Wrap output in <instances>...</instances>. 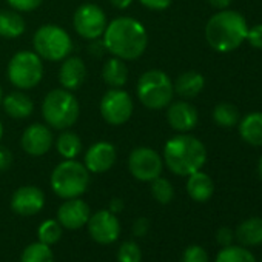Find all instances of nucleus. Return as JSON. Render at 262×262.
Listing matches in <instances>:
<instances>
[{
  "mask_svg": "<svg viewBox=\"0 0 262 262\" xmlns=\"http://www.w3.org/2000/svg\"><path fill=\"white\" fill-rule=\"evenodd\" d=\"M108 25L105 11L96 4H82L73 14V28L79 37L91 42L102 39Z\"/></svg>",
  "mask_w": 262,
  "mask_h": 262,
  "instance_id": "9d476101",
  "label": "nucleus"
},
{
  "mask_svg": "<svg viewBox=\"0 0 262 262\" xmlns=\"http://www.w3.org/2000/svg\"><path fill=\"white\" fill-rule=\"evenodd\" d=\"M150 184H151V187H150L151 188V196L155 198L156 202H159L162 205H167V204H170L173 201L174 188H173V184L168 179L159 176L155 181H151Z\"/></svg>",
  "mask_w": 262,
  "mask_h": 262,
  "instance_id": "7c9ffc66",
  "label": "nucleus"
},
{
  "mask_svg": "<svg viewBox=\"0 0 262 262\" xmlns=\"http://www.w3.org/2000/svg\"><path fill=\"white\" fill-rule=\"evenodd\" d=\"M216 241L219 245L222 247H227V245H231L233 241H234V231L228 227H221L216 233Z\"/></svg>",
  "mask_w": 262,
  "mask_h": 262,
  "instance_id": "4c0bfd02",
  "label": "nucleus"
},
{
  "mask_svg": "<svg viewBox=\"0 0 262 262\" xmlns=\"http://www.w3.org/2000/svg\"><path fill=\"white\" fill-rule=\"evenodd\" d=\"M43 60L34 53L28 50L17 51L8 62L7 76L10 83L22 91H28L36 88L43 79Z\"/></svg>",
  "mask_w": 262,
  "mask_h": 262,
  "instance_id": "6e6552de",
  "label": "nucleus"
},
{
  "mask_svg": "<svg viewBox=\"0 0 262 262\" xmlns=\"http://www.w3.org/2000/svg\"><path fill=\"white\" fill-rule=\"evenodd\" d=\"M117 159V151L116 147L111 142L100 141L93 144L83 156V165L90 173L94 174H102L106 173L113 168Z\"/></svg>",
  "mask_w": 262,
  "mask_h": 262,
  "instance_id": "dca6fc26",
  "label": "nucleus"
},
{
  "mask_svg": "<svg viewBox=\"0 0 262 262\" xmlns=\"http://www.w3.org/2000/svg\"><path fill=\"white\" fill-rule=\"evenodd\" d=\"M117 262H142V250L138 242H122L117 248Z\"/></svg>",
  "mask_w": 262,
  "mask_h": 262,
  "instance_id": "2f4dec72",
  "label": "nucleus"
},
{
  "mask_svg": "<svg viewBox=\"0 0 262 262\" xmlns=\"http://www.w3.org/2000/svg\"><path fill=\"white\" fill-rule=\"evenodd\" d=\"M59 83L68 91H77L86 79V65L79 56H68L59 68Z\"/></svg>",
  "mask_w": 262,
  "mask_h": 262,
  "instance_id": "a211bd4d",
  "label": "nucleus"
},
{
  "mask_svg": "<svg viewBox=\"0 0 262 262\" xmlns=\"http://www.w3.org/2000/svg\"><path fill=\"white\" fill-rule=\"evenodd\" d=\"M106 53L125 62L138 60L148 48V33L135 17L120 16L108 22L102 36Z\"/></svg>",
  "mask_w": 262,
  "mask_h": 262,
  "instance_id": "f257e3e1",
  "label": "nucleus"
},
{
  "mask_svg": "<svg viewBox=\"0 0 262 262\" xmlns=\"http://www.w3.org/2000/svg\"><path fill=\"white\" fill-rule=\"evenodd\" d=\"M245 40H248V43L253 48L262 50V25H256L253 28H250L247 31V37Z\"/></svg>",
  "mask_w": 262,
  "mask_h": 262,
  "instance_id": "f704fd0d",
  "label": "nucleus"
},
{
  "mask_svg": "<svg viewBox=\"0 0 262 262\" xmlns=\"http://www.w3.org/2000/svg\"><path fill=\"white\" fill-rule=\"evenodd\" d=\"M234 239L244 247L262 245V217H248L234 230Z\"/></svg>",
  "mask_w": 262,
  "mask_h": 262,
  "instance_id": "412c9836",
  "label": "nucleus"
},
{
  "mask_svg": "<svg viewBox=\"0 0 262 262\" xmlns=\"http://www.w3.org/2000/svg\"><path fill=\"white\" fill-rule=\"evenodd\" d=\"M139 2L147 10H151V11H164V10L170 8L173 0H139Z\"/></svg>",
  "mask_w": 262,
  "mask_h": 262,
  "instance_id": "58836bf2",
  "label": "nucleus"
},
{
  "mask_svg": "<svg viewBox=\"0 0 262 262\" xmlns=\"http://www.w3.org/2000/svg\"><path fill=\"white\" fill-rule=\"evenodd\" d=\"M27 30V22L24 16L14 10L0 11V37L4 39H17L24 36Z\"/></svg>",
  "mask_w": 262,
  "mask_h": 262,
  "instance_id": "5701e85b",
  "label": "nucleus"
},
{
  "mask_svg": "<svg viewBox=\"0 0 262 262\" xmlns=\"http://www.w3.org/2000/svg\"><path fill=\"white\" fill-rule=\"evenodd\" d=\"M247 22L236 11H221L214 14L205 27V39L217 53H230L241 47L247 37Z\"/></svg>",
  "mask_w": 262,
  "mask_h": 262,
  "instance_id": "7ed1b4c3",
  "label": "nucleus"
},
{
  "mask_svg": "<svg viewBox=\"0 0 262 262\" xmlns=\"http://www.w3.org/2000/svg\"><path fill=\"white\" fill-rule=\"evenodd\" d=\"M0 105L4 106V111L10 117L17 119V120L28 119L34 113L33 99L22 90H16V91H11L10 94L4 96L2 103Z\"/></svg>",
  "mask_w": 262,
  "mask_h": 262,
  "instance_id": "6ab92c4d",
  "label": "nucleus"
},
{
  "mask_svg": "<svg viewBox=\"0 0 262 262\" xmlns=\"http://www.w3.org/2000/svg\"><path fill=\"white\" fill-rule=\"evenodd\" d=\"M42 116L51 129H70L80 116V105L73 91L54 88L42 100Z\"/></svg>",
  "mask_w": 262,
  "mask_h": 262,
  "instance_id": "20e7f679",
  "label": "nucleus"
},
{
  "mask_svg": "<svg viewBox=\"0 0 262 262\" xmlns=\"http://www.w3.org/2000/svg\"><path fill=\"white\" fill-rule=\"evenodd\" d=\"M102 79L110 88H123L128 82L126 62L111 56L102 67Z\"/></svg>",
  "mask_w": 262,
  "mask_h": 262,
  "instance_id": "4be33fe9",
  "label": "nucleus"
},
{
  "mask_svg": "<svg viewBox=\"0 0 262 262\" xmlns=\"http://www.w3.org/2000/svg\"><path fill=\"white\" fill-rule=\"evenodd\" d=\"M257 174H259V178L262 179V156H260V159H259V162H257Z\"/></svg>",
  "mask_w": 262,
  "mask_h": 262,
  "instance_id": "37998d69",
  "label": "nucleus"
},
{
  "mask_svg": "<svg viewBox=\"0 0 262 262\" xmlns=\"http://www.w3.org/2000/svg\"><path fill=\"white\" fill-rule=\"evenodd\" d=\"M167 120L173 129L179 131V133H188L198 125L199 116L198 110L191 103L185 100H176L168 105Z\"/></svg>",
  "mask_w": 262,
  "mask_h": 262,
  "instance_id": "f3484780",
  "label": "nucleus"
},
{
  "mask_svg": "<svg viewBox=\"0 0 262 262\" xmlns=\"http://www.w3.org/2000/svg\"><path fill=\"white\" fill-rule=\"evenodd\" d=\"M102 119L113 126L126 123L135 113V100L122 88H110L99 103Z\"/></svg>",
  "mask_w": 262,
  "mask_h": 262,
  "instance_id": "1a4fd4ad",
  "label": "nucleus"
},
{
  "mask_svg": "<svg viewBox=\"0 0 262 262\" xmlns=\"http://www.w3.org/2000/svg\"><path fill=\"white\" fill-rule=\"evenodd\" d=\"M13 162H14V156H13L11 150L8 147L0 145V173L10 170Z\"/></svg>",
  "mask_w": 262,
  "mask_h": 262,
  "instance_id": "c9c22d12",
  "label": "nucleus"
},
{
  "mask_svg": "<svg viewBox=\"0 0 262 262\" xmlns=\"http://www.w3.org/2000/svg\"><path fill=\"white\" fill-rule=\"evenodd\" d=\"M207 2H208L211 7L217 8V10H225V8L230 5L231 0H207Z\"/></svg>",
  "mask_w": 262,
  "mask_h": 262,
  "instance_id": "79ce46f5",
  "label": "nucleus"
},
{
  "mask_svg": "<svg viewBox=\"0 0 262 262\" xmlns=\"http://www.w3.org/2000/svg\"><path fill=\"white\" fill-rule=\"evenodd\" d=\"M62 234H63V227L59 224L57 219H47L37 228L39 241L50 245V247L57 244L62 239Z\"/></svg>",
  "mask_w": 262,
  "mask_h": 262,
  "instance_id": "c756f323",
  "label": "nucleus"
},
{
  "mask_svg": "<svg viewBox=\"0 0 262 262\" xmlns=\"http://www.w3.org/2000/svg\"><path fill=\"white\" fill-rule=\"evenodd\" d=\"M164 165L176 176H190L199 171L207 161L205 145L187 133H181L167 141L164 147Z\"/></svg>",
  "mask_w": 262,
  "mask_h": 262,
  "instance_id": "f03ea898",
  "label": "nucleus"
},
{
  "mask_svg": "<svg viewBox=\"0 0 262 262\" xmlns=\"http://www.w3.org/2000/svg\"><path fill=\"white\" fill-rule=\"evenodd\" d=\"M50 184L56 196L62 199L80 198L90 185V171L83 162L76 159H63L51 173Z\"/></svg>",
  "mask_w": 262,
  "mask_h": 262,
  "instance_id": "39448f33",
  "label": "nucleus"
},
{
  "mask_svg": "<svg viewBox=\"0 0 262 262\" xmlns=\"http://www.w3.org/2000/svg\"><path fill=\"white\" fill-rule=\"evenodd\" d=\"M241 138L254 147H262V113H250L239 123Z\"/></svg>",
  "mask_w": 262,
  "mask_h": 262,
  "instance_id": "393cba45",
  "label": "nucleus"
},
{
  "mask_svg": "<svg viewBox=\"0 0 262 262\" xmlns=\"http://www.w3.org/2000/svg\"><path fill=\"white\" fill-rule=\"evenodd\" d=\"M128 170L135 179L141 182H151L162 176L164 159L151 147H136L128 156Z\"/></svg>",
  "mask_w": 262,
  "mask_h": 262,
  "instance_id": "9b49d317",
  "label": "nucleus"
},
{
  "mask_svg": "<svg viewBox=\"0 0 262 262\" xmlns=\"http://www.w3.org/2000/svg\"><path fill=\"white\" fill-rule=\"evenodd\" d=\"M90 216H91L90 205L80 198L65 199L57 208V221L65 230L83 228L88 224Z\"/></svg>",
  "mask_w": 262,
  "mask_h": 262,
  "instance_id": "2eb2a0df",
  "label": "nucleus"
},
{
  "mask_svg": "<svg viewBox=\"0 0 262 262\" xmlns=\"http://www.w3.org/2000/svg\"><path fill=\"white\" fill-rule=\"evenodd\" d=\"M20 262H54V253L50 245L37 241L25 247L20 254Z\"/></svg>",
  "mask_w": 262,
  "mask_h": 262,
  "instance_id": "cd10ccee",
  "label": "nucleus"
},
{
  "mask_svg": "<svg viewBox=\"0 0 262 262\" xmlns=\"http://www.w3.org/2000/svg\"><path fill=\"white\" fill-rule=\"evenodd\" d=\"M213 120L222 128H231L239 122V111L233 103L222 102L213 110Z\"/></svg>",
  "mask_w": 262,
  "mask_h": 262,
  "instance_id": "c85d7f7f",
  "label": "nucleus"
},
{
  "mask_svg": "<svg viewBox=\"0 0 262 262\" xmlns=\"http://www.w3.org/2000/svg\"><path fill=\"white\" fill-rule=\"evenodd\" d=\"M214 262H257L254 254L244 245H227L217 253Z\"/></svg>",
  "mask_w": 262,
  "mask_h": 262,
  "instance_id": "bb28decb",
  "label": "nucleus"
},
{
  "mask_svg": "<svg viewBox=\"0 0 262 262\" xmlns=\"http://www.w3.org/2000/svg\"><path fill=\"white\" fill-rule=\"evenodd\" d=\"M7 2L11 7V10L22 14V13H31L37 10L43 4V0H7Z\"/></svg>",
  "mask_w": 262,
  "mask_h": 262,
  "instance_id": "72a5a7b5",
  "label": "nucleus"
},
{
  "mask_svg": "<svg viewBox=\"0 0 262 262\" xmlns=\"http://www.w3.org/2000/svg\"><path fill=\"white\" fill-rule=\"evenodd\" d=\"M11 210L19 216H34L45 207V193L36 185L19 187L11 196Z\"/></svg>",
  "mask_w": 262,
  "mask_h": 262,
  "instance_id": "4468645a",
  "label": "nucleus"
},
{
  "mask_svg": "<svg viewBox=\"0 0 262 262\" xmlns=\"http://www.w3.org/2000/svg\"><path fill=\"white\" fill-rule=\"evenodd\" d=\"M131 231L136 237H144L147 236V233L150 231V221L147 217H138L133 222V227H131Z\"/></svg>",
  "mask_w": 262,
  "mask_h": 262,
  "instance_id": "e433bc0d",
  "label": "nucleus"
},
{
  "mask_svg": "<svg viewBox=\"0 0 262 262\" xmlns=\"http://www.w3.org/2000/svg\"><path fill=\"white\" fill-rule=\"evenodd\" d=\"M204 85H205V79L198 71H185L179 74L176 82L173 83L174 93L184 99L196 97L204 90Z\"/></svg>",
  "mask_w": 262,
  "mask_h": 262,
  "instance_id": "b1692460",
  "label": "nucleus"
},
{
  "mask_svg": "<svg viewBox=\"0 0 262 262\" xmlns=\"http://www.w3.org/2000/svg\"><path fill=\"white\" fill-rule=\"evenodd\" d=\"M181 262H210L208 253L201 245H190L184 250Z\"/></svg>",
  "mask_w": 262,
  "mask_h": 262,
  "instance_id": "473e14b6",
  "label": "nucleus"
},
{
  "mask_svg": "<svg viewBox=\"0 0 262 262\" xmlns=\"http://www.w3.org/2000/svg\"><path fill=\"white\" fill-rule=\"evenodd\" d=\"M4 133H5V129H4V123H2V120H0V142H2Z\"/></svg>",
  "mask_w": 262,
  "mask_h": 262,
  "instance_id": "c03bdc74",
  "label": "nucleus"
},
{
  "mask_svg": "<svg viewBox=\"0 0 262 262\" xmlns=\"http://www.w3.org/2000/svg\"><path fill=\"white\" fill-rule=\"evenodd\" d=\"M54 145L59 156H62L63 159H76L83 150L80 136L70 129H62V133L54 141Z\"/></svg>",
  "mask_w": 262,
  "mask_h": 262,
  "instance_id": "a878e982",
  "label": "nucleus"
},
{
  "mask_svg": "<svg viewBox=\"0 0 262 262\" xmlns=\"http://www.w3.org/2000/svg\"><path fill=\"white\" fill-rule=\"evenodd\" d=\"M53 145H54V135L47 123L34 122L24 129L20 138V147L27 155L33 158L45 156Z\"/></svg>",
  "mask_w": 262,
  "mask_h": 262,
  "instance_id": "ddd939ff",
  "label": "nucleus"
},
{
  "mask_svg": "<svg viewBox=\"0 0 262 262\" xmlns=\"http://www.w3.org/2000/svg\"><path fill=\"white\" fill-rule=\"evenodd\" d=\"M138 100L148 110H162L173 102L174 86L170 76L162 70H148L136 83Z\"/></svg>",
  "mask_w": 262,
  "mask_h": 262,
  "instance_id": "423d86ee",
  "label": "nucleus"
},
{
  "mask_svg": "<svg viewBox=\"0 0 262 262\" xmlns=\"http://www.w3.org/2000/svg\"><path fill=\"white\" fill-rule=\"evenodd\" d=\"M2 99H4V90H2V85H0V103H2Z\"/></svg>",
  "mask_w": 262,
  "mask_h": 262,
  "instance_id": "a18cd8bd",
  "label": "nucleus"
},
{
  "mask_svg": "<svg viewBox=\"0 0 262 262\" xmlns=\"http://www.w3.org/2000/svg\"><path fill=\"white\" fill-rule=\"evenodd\" d=\"M74 48L73 39L67 30L56 24H45L39 27L33 36V51L48 62H62Z\"/></svg>",
  "mask_w": 262,
  "mask_h": 262,
  "instance_id": "0eeeda50",
  "label": "nucleus"
},
{
  "mask_svg": "<svg viewBox=\"0 0 262 262\" xmlns=\"http://www.w3.org/2000/svg\"><path fill=\"white\" fill-rule=\"evenodd\" d=\"M135 0H110V4L116 8V10H126L129 8L131 5H133Z\"/></svg>",
  "mask_w": 262,
  "mask_h": 262,
  "instance_id": "a19ab883",
  "label": "nucleus"
},
{
  "mask_svg": "<svg viewBox=\"0 0 262 262\" xmlns=\"http://www.w3.org/2000/svg\"><path fill=\"white\" fill-rule=\"evenodd\" d=\"M187 193L196 202H207L211 199L214 193V182L213 179L204 171H194L187 176Z\"/></svg>",
  "mask_w": 262,
  "mask_h": 262,
  "instance_id": "aec40b11",
  "label": "nucleus"
},
{
  "mask_svg": "<svg viewBox=\"0 0 262 262\" xmlns=\"http://www.w3.org/2000/svg\"><path fill=\"white\" fill-rule=\"evenodd\" d=\"M88 233L94 242L100 245H110L120 236V222L117 214L106 210H99L88 219Z\"/></svg>",
  "mask_w": 262,
  "mask_h": 262,
  "instance_id": "f8f14e48",
  "label": "nucleus"
},
{
  "mask_svg": "<svg viewBox=\"0 0 262 262\" xmlns=\"http://www.w3.org/2000/svg\"><path fill=\"white\" fill-rule=\"evenodd\" d=\"M125 208V202L120 199V198H113L108 204V210L114 214H119L122 213V210Z\"/></svg>",
  "mask_w": 262,
  "mask_h": 262,
  "instance_id": "ea45409f",
  "label": "nucleus"
}]
</instances>
